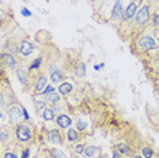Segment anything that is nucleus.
<instances>
[{
  "mask_svg": "<svg viewBox=\"0 0 159 158\" xmlns=\"http://www.w3.org/2000/svg\"><path fill=\"white\" fill-rule=\"evenodd\" d=\"M137 46H139V49L142 52H147V51L154 49L157 46V42H155V40L151 35H143L139 40V42H137Z\"/></svg>",
  "mask_w": 159,
  "mask_h": 158,
  "instance_id": "obj_1",
  "label": "nucleus"
},
{
  "mask_svg": "<svg viewBox=\"0 0 159 158\" xmlns=\"http://www.w3.org/2000/svg\"><path fill=\"white\" fill-rule=\"evenodd\" d=\"M135 21H136V25H139V26L146 25L148 21H150V7H148V6H143L142 8L136 12Z\"/></svg>",
  "mask_w": 159,
  "mask_h": 158,
  "instance_id": "obj_2",
  "label": "nucleus"
},
{
  "mask_svg": "<svg viewBox=\"0 0 159 158\" xmlns=\"http://www.w3.org/2000/svg\"><path fill=\"white\" fill-rule=\"evenodd\" d=\"M15 135H16L18 141H20V142H27L29 139L31 138V135H33V132H31V130L27 127V125L20 124V125H18V127H16Z\"/></svg>",
  "mask_w": 159,
  "mask_h": 158,
  "instance_id": "obj_3",
  "label": "nucleus"
},
{
  "mask_svg": "<svg viewBox=\"0 0 159 158\" xmlns=\"http://www.w3.org/2000/svg\"><path fill=\"white\" fill-rule=\"evenodd\" d=\"M18 51L20 52V55L22 56H30L31 53H33V51H34V46H33V44L31 42H29V41H22L19 44V48H18Z\"/></svg>",
  "mask_w": 159,
  "mask_h": 158,
  "instance_id": "obj_4",
  "label": "nucleus"
},
{
  "mask_svg": "<svg viewBox=\"0 0 159 158\" xmlns=\"http://www.w3.org/2000/svg\"><path fill=\"white\" fill-rule=\"evenodd\" d=\"M136 12H137V3L136 2H132V3H129V6L126 7V10L124 11V19L125 21H129V19H132L133 16L136 15Z\"/></svg>",
  "mask_w": 159,
  "mask_h": 158,
  "instance_id": "obj_5",
  "label": "nucleus"
},
{
  "mask_svg": "<svg viewBox=\"0 0 159 158\" xmlns=\"http://www.w3.org/2000/svg\"><path fill=\"white\" fill-rule=\"evenodd\" d=\"M22 114H23V109L18 106H14V108H10V112H8V116H10V120L11 121H19L22 118Z\"/></svg>",
  "mask_w": 159,
  "mask_h": 158,
  "instance_id": "obj_6",
  "label": "nucleus"
},
{
  "mask_svg": "<svg viewBox=\"0 0 159 158\" xmlns=\"http://www.w3.org/2000/svg\"><path fill=\"white\" fill-rule=\"evenodd\" d=\"M124 16V10H122V3L118 0L116 2V4L113 7V11H111V18L113 19H120V18Z\"/></svg>",
  "mask_w": 159,
  "mask_h": 158,
  "instance_id": "obj_7",
  "label": "nucleus"
},
{
  "mask_svg": "<svg viewBox=\"0 0 159 158\" xmlns=\"http://www.w3.org/2000/svg\"><path fill=\"white\" fill-rule=\"evenodd\" d=\"M56 123L59 124V127H61V128H68L72 124V120H71L70 116H67V114H60V116L57 117Z\"/></svg>",
  "mask_w": 159,
  "mask_h": 158,
  "instance_id": "obj_8",
  "label": "nucleus"
},
{
  "mask_svg": "<svg viewBox=\"0 0 159 158\" xmlns=\"http://www.w3.org/2000/svg\"><path fill=\"white\" fill-rule=\"evenodd\" d=\"M2 59H3V63H4L8 68H14L16 66V62H15V59H14V56L11 53H3Z\"/></svg>",
  "mask_w": 159,
  "mask_h": 158,
  "instance_id": "obj_9",
  "label": "nucleus"
},
{
  "mask_svg": "<svg viewBox=\"0 0 159 158\" xmlns=\"http://www.w3.org/2000/svg\"><path fill=\"white\" fill-rule=\"evenodd\" d=\"M48 139L50 143H61V134L57 130H52L48 134Z\"/></svg>",
  "mask_w": 159,
  "mask_h": 158,
  "instance_id": "obj_10",
  "label": "nucleus"
},
{
  "mask_svg": "<svg viewBox=\"0 0 159 158\" xmlns=\"http://www.w3.org/2000/svg\"><path fill=\"white\" fill-rule=\"evenodd\" d=\"M72 90H74V87H72V85L70 83V82H64V83H61V85H60V87H59V91H60V94H61V95H67V94H70Z\"/></svg>",
  "mask_w": 159,
  "mask_h": 158,
  "instance_id": "obj_11",
  "label": "nucleus"
},
{
  "mask_svg": "<svg viewBox=\"0 0 159 158\" xmlns=\"http://www.w3.org/2000/svg\"><path fill=\"white\" fill-rule=\"evenodd\" d=\"M99 151V147H97V146H87L84 149V156L86 157H89V158H93V157H95L97 154H98Z\"/></svg>",
  "mask_w": 159,
  "mask_h": 158,
  "instance_id": "obj_12",
  "label": "nucleus"
},
{
  "mask_svg": "<svg viewBox=\"0 0 159 158\" xmlns=\"http://www.w3.org/2000/svg\"><path fill=\"white\" fill-rule=\"evenodd\" d=\"M46 87V78L44 75H41V77L38 78V82L37 85H35V93H41L44 91V89Z\"/></svg>",
  "mask_w": 159,
  "mask_h": 158,
  "instance_id": "obj_13",
  "label": "nucleus"
},
{
  "mask_svg": "<svg viewBox=\"0 0 159 158\" xmlns=\"http://www.w3.org/2000/svg\"><path fill=\"white\" fill-rule=\"evenodd\" d=\"M64 79V74L61 72L60 70H56V71H52V74H50V81L53 82V83H57V82H61Z\"/></svg>",
  "mask_w": 159,
  "mask_h": 158,
  "instance_id": "obj_14",
  "label": "nucleus"
},
{
  "mask_svg": "<svg viewBox=\"0 0 159 158\" xmlns=\"http://www.w3.org/2000/svg\"><path fill=\"white\" fill-rule=\"evenodd\" d=\"M67 138L70 142H76L79 139V135H78V130H75V128H70L67 132Z\"/></svg>",
  "mask_w": 159,
  "mask_h": 158,
  "instance_id": "obj_15",
  "label": "nucleus"
},
{
  "mask_svg": "<svg viewBox=\"0 0 159 158\" xmlns=\"http://www.w3.org/2000/svg\"><path fill=\"white\" fill-rule=\"evenodd\" d=\"M75 74H76V77H84L86 75V64L79 63V66L75 68Z\"/></svg>",
  "mask_w": 159,
  "mask_h": 158,
  "instance_id": "obj_16",
  "label": "nucleus"
},
{
  "mask_svg": "<svg viewBox=\"0 0 159 158\" xmlns=\"http://www.w3.org/2000/svg\"><path fill=\"white\" fill-rule=\"evenodd\" d=\"M42 117H44V120L46 121H50L55 118V112H53V109H45L44 112H42Z\"/></svg>",
  "mask_w": 159,
  "mask_h": 158,
  "instance_id": "obj_17",
  "label": "nucleus"
},
{
  "mask_svg": "<svg viewBox=\"0 0 159 158\" xmlns=\"http://www.w3.org/2000/svg\"><path fill=\"white\" fill-rule=\"evenodd\" d=\"M142 156H144V158H152L155 156V153H154V150L151 149V147H143L142 149Z\"/></svg>",
  "mask_w": 159,
  "mask_h": 158,
  "instance_id": "obj_18",
  "label": "nucleus"
},
{
  "mask_svg": "<svg viewBox=\"0 0 159 158\" xmlns=\"http://www.w3.org/2000/svg\"><path fill=\"white\" fill-rule=\"evenodd\" d=\"M117 150H118L120 154H122V156H128L129 154V146L125 145V143H118Z\"/></svg>",
  "mask_w": 159,
  "mask_h": 158,
  "instance_id": "obj_19",
  "label": "nucleus"
},
{
  "mask_svg": "<svg viewBox=\"0 0 159 158\" xmlns=\"http://www.w3.org/2000/svg\"><path fill=\"white\" fill-rule=\"evenodd\" d=\"M16 75H18V78H19V82H20V83H22V85H26L27 83V81H26V72H25V71L23 70H18L16 71Z\"/></svg>",
  "mask_w": 159,
  "mask_h": 158,
  "instance_id": "obj_20",
  "label": "nucleus"
},
{
  "mask_svg": "<svg viewBox=\"0 0 159 158\" xmlns=\"http://www.w3.org/2000/svg\"><path fill=\"white\" fill-rule=\"evenodd\" d=\"M50 154H52L53 158H67L66 154L61 151V150H59V149H52L50 150Z\"/></svg>",
  "mask_w": 159,
  "mask_h": 158,
  "instance_id": "obj_21",
  "label": "nucleus"
},
{
  "mask_svg": "<svg viewBox=\"0 0 159 158\" xmlns=\"http://www.w3.org/2000/svg\"><path fill=\"white\" fill-rule=\"evenodd\" d=\"M46 98H48V101L50 102V104H57L60 101V95L57 94V93L55 91V93H52V94H49L48 97H46Z\"/></svg>",
  "mask_w": 159,
  "mask_h": 158,
  "instance_id": "obj_22",
  "label": "nucleus"
},
{
  "mask_svg": "<svg viewBox=\"0 0 159 158\" xmlns=\"http://www.w3.org/2000/svg\"><path fill=\"white\" fill-rule=\"evenodd\" d=\"M41 63H42V57H37V59H35L34 62L30 64V67H29V68H30V71L31 70H37V68L41 66Z\"/></svg>",
  "mask_w": 159,
  "mask_h": 158,
  "instance_id": "obj_23",
  "label": "nucleus"
},
{
  "mask_svg": "<svg viewBox=\"0 0 159 158\" xmlns=\"http://www.w3.org/2000/svg\"><path fill=\"white\" fill-rule=\"evenodd\" d=\"M35 109L38 110V112H42V110H45V102L44 101H35Z\"/></svg>",
  "mask_w": 159,
  "mask_h": 158,
  "instance_id": "obj_24",
  "label": "nucleus"
},
{
  "mask_svg": "<svg viewBox=\"0 0 159 158\" xmlns=\"http://www.w3.org/2000/svg\"><path fill=\"white\" fill-rule=\"evenodd\" d=\"M76 128L79 131H84L86 128H87V124L84 123V121H82V120H79L78 123H76Z\"/></svg>",
  "mask_w": 159,
  "mask_h": 158,
  "instance_id": "obj_25",
  "label": "nucleus"
},
{
  "mask_svg": "<svg viewBox=\"0 0 159 158\" xmlns=\"http://www.w3.org/2000/svg\"><path fill=\"white\" fill-rule=\"evenodd\" d=\"M56 89L53 87V86H46L45 87V90L42 91V94H45V95H49V94H52V93H55Z\"/></svg>",
  "mask_w": 159,
  "mask_h": 158,
  "instance_id": "obj_26",
  "label": "nucleus"
},
{
  "mask_svg": "<svg viewBox=\"0 0 159 158\" xmlns=\"http://www.w3.org/2000/svg\"><path fill=\"white\" fill-rule=\"evenodd\" d=\"M84 149H86V146H84V145H76V146H75V151H76L78 154L84 153Z\"/></svg>",
  "mask_w": 159,
  "mask_h": 158,
  "instance_id": "obj_27",
  "label": "nucleus"
},
{
  "mask_svg": "<svg viewBox=\"0 0 159 158\" xmlns=\"http://www.w3.org/2000/svg\"><path fill=\"white\" fill-rule=\"evenodd\" d=\"M152 22H154V25H155V27L159 29V14H155V15H154Z\"/></svg>",
  "mask_w": 159,
  "mask_h": 158,
  "instance_id": "obj_28",
  "label": "nucleus"
},
{
  "mask_svg": "<svg viewBox=\"0 0 159 158\" xmlns=\"http://www.w3.org/2000/svg\"><path fill=\"white\" fill-rule=\"evenodd\" d=\"M22 15L23 16H31V12L27 8H22Z\"/></svg>",
  "mask_w": 159,
  "mask_h": 158,
  "instance_id": "obj_29",
  "label": "nucleus"
},
{
  "mask_svg": "<svg viewBox=\"0 0 159 158\" xmlns=\"http://www.w3.org/2000/svg\"><path fill=\"white\" fill-rule=\"evenodd\" d=\"M3 158H18V157H16L14 153H10V151H8V153L4 154V157H3Z\"/></svg>",
  "mask_w": 159,
  "mask_h": 158,
  "instance_id": "obj_30",
  "label": "nucleus"
},
{
  "mask_svg": "<svg viewBox=\"0 0 159 158\" xmlns=\"http://www.w3.org/2000/svg\"><path fill=\"white\" fill-rule=\"evenodd\" d=\"M29 154H30V150H29V149H25L23 153H22V158H27Z\"/></svg>",
  "mask_w": 159,
  "mask_h": 158,
  "instance_id": "obj_31",
  "label": "nucleus"
},
{
  "mask_svg": "<svg viewBox=\"0 0 159 158\" xmlns=\"http://www.w3.org/2000/svg\"><path fill=\"white\" fill-rule=\"evenodd\" d=\"M6 136H7V134H6V128L3 127V128H2V142H4V141H6Z\"/></svg>",
  "mask_w": 159,
  "mask_h": 158,
  "instance_id": "obj_32",
  "label": "nucleus"
},
{
  "mask_svg": "<svg viewBox=\"0 0 159 158\" xmlns=\"http://www.w3.org/2000/svg\"><path fill=\"white\" fill-rule=\"evenodd\" d=\"M23 109V108H22ZM23 117H25V120H29V113L26 112V109H23Z\"/></svg>",
  "mask_w": 159,
  "mask_h": 158,
  "instance_id": "obj_33",
  "label": "nucleus"
},
{
  "mask_svg": "<svg viewBox=\"0 0 159 158\" xmlns=\"http://www.w3.org/2000/svg\"><path fill=\"white\" fill-rule=\"evenodd\" d=\"M113 158H120V156H118V153H117V151H114V153H113Z\"/></svg>",
  "mask_w": 159,
  "mask_h": 158,
  "instance_id": "obj_34",
  "label": "nucleus"
},
{
  "mask_svg": "<svg viewBox=\"0 0 159 158\" xmlns=\"http://www.w3.org/2000/svg\"><path fill=\"white\" fill-rule=\"evenodd\" d=\"M133 158H143L142 156H139V154H136V156H133Z\"/></svg>",
  "mask_w": 159,
  "mask_h": 158,
  "instance_id": "obj_35",
  "label": "nucleus"
},
{
  "mask_svg": "<svg viewBox=\"0 0 159 158\" xmlns=\"http://www.w3.org/2000/svg\"><path fill=\"white\" fill-rule=\"evenodd\" d=\"M158 68H159V66H158Z\"/></svg>",
  "mask_w": 159,
  "mask_h": 158,
  "instance_id": "obj_36",
  "label": "nucleus"
}]
</instances>
